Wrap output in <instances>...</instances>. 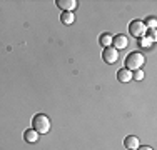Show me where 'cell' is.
<instances>
[{
  "instance_id": "cell-1",
  "label": "cell",
  "mask_w": 157,
  "mask_h": 150,
  "mask_svg": "<svg viewBox=\"0 0 157 150\" xmlns=\"http://www.w3.org/2000/svg\"><path fill=\"white\" fill-rule=\"evenodd\" d=\"M145 57L140 54V52H132L125 57V69L130 70V72H136V70H140V67L144 65Z\"/></svg>"
},
{
  "instance_id": "cell-2",
  "label": "cell",
  "mask_w": 157,
  "mask_h": 150,
  "mask_svg": "<svg viewBox=\"0 0 157 150\" xmlns=\"http://www.w3.org/2000/svg\"><path fill=\"white\" fill-rule=\"evenodd\" d=\"M32 125H33V130H35L39 135H44L50 130V118L44 114H37L32 120Z\"/></svg>"
},
{
  "instance_id": "cell-3",
  "label": "cell",
  "mask_w": 157,
  "mask_h": 150,
  "mask_svg": "<svg viewBox=\"0 0 157 150\" xmlns=\"http://www.w3.org/2000/svg\"><path fill=\"white\" fill-rule=\"evenodd\" d=\"M129 33L132 37L140 39V37L147 35V27L144 25L142 20H134V22H130V25H129Z\"/></svg>"
},
{
  "instance_id": "cell-4",
  "label": "cell",
  "mask_w": 157,
  "mask_h": 150,
  "mask_svg": "<svg viewBox=\"0 0 157 150\" xmlns=\"http://www.w3.org/2000/svg\"><path fill=\"white\" fill-rule=\"evenodd\" d=\"M102 58L107 63H115L119 60V50H115L114 47H105V50L102 54Z\"/></svg>"
},
{
  "instance_id": "cell-5",
  "label": "cell",
  "mask_w": 157,
  "mask_h": 150,
  "mask_svg": "<svg viewBox=\"0 0 157 150\" xmlns=\"http://www.w3.org/2000/svg\"><path fill=\"white\" fill-rule=\"evenodd\" d=\"M112 43H114V48H115V50H124L127 45H129V40H127L125 35L119 33V35H115L114 39H112Z\"/></svg>"
},
{
  "instance_id": "cell-6",
  "label": "cell",
  "mask_w": 157,
  "mask_h": 150,
  "mask_svg": "<svg viewBox=\"0 0 157 150\" xmlns=\"http://www.w3.org/2000/svg\"><path fill=\"white\" fill-rule=\"evenodd\" d=\"M57 7L62 9L63 12H72V10L77 9V2L75 0H57Z\"/></svg>"
},
{
  "instance_id": "cell-7",
  "label": "cell",
  "mask_w": 157,
  "mask_h": 150,
  "mask_svg": "<svg viewBox=\"0 0 157 150\" xmlns=\"http://www.w3.org/2000/svg\"><path fill=\"white\" fill-rule=\"evenodd\" d=\"M124 145H125L127 150H137L140 147V145H139V138H137L136 135H129V137H125Z\"/></svg>"
},
{
  "instance_id": "cell-8",
  "label": "cell",
  "mask_w": 157,
  "mask_h": 150,
  "mask_svg": "<svg viewBox=\"0 0 157 150\" xmlns=\"http://www.w3.org/2000/svg\"><path fill=\"white\" fill-rule=\"evenodd\" d=\"M117 78H119V82H121V84H127V82L132 80V72H130V70H127V69H121L117 72Z\"/></svg>"
},
{
  "instance_id": "cell-9",
  "label": "cell",
  "mask_w": 157,
  "mask_h": 150,
  "mask_svg": "<svg viewBox=\"0 0 157 150\" xmlns=\"http://www.w3.org/2000/svg\"><path fill=\"white\" fill-rule=\"evenodd\" d=\"M39 137L40 135L35 132V130H25V133H24V138H25V142H29V144H35L37 140H39Z\"/></svg>"
},
{
  "instance_id": "cell-10",
  "label": "cell",
  "mask_w": 157,
  "mask_h": 150,
  "mask_svg": "<svg viewBox=\"0 0 157 150\" xmlns=\"http://www.w3.org/2000/svg\"><path fill=\"white\" fill-rule=\"evenodd\" d=\"M60 20H62V24H63V25H70V24H74L75 17H74V13H72V12H63V13H62V17H60Z\"/></svg>"
},
{
  "instance_id": "cell-11",
  "label": "cell",
  "mask_w": 157,
  "mask_h": 150,
  "mask_svg": "<svg viewBox=\"0 0 157 150\" xmlns=\"http://www.w3.org/2000/svg\"><path fill=\"white\" fill-rule=\"evenodd\" d=\"M99 42H100V45H104V47H112V37L109 33H102Z\"/></svg>"
},
{
  "instance_id": "cell-12",
  "label": "cell",
  "mask_w": 157,
  "mask_h": 150,
  "mask_svg": "<svg viewBox=\"0 0 157 150\" xmlns=\"http://www.w3.org/2000/svg\"><path fill=\"white\" fill-rule=\"evenodd\" d=\"M139 45H140V47H144V48H149L152 45V40L149 39L147 35H144V37H140V39H139Z\"/></svg>"
},
{
  "instance_id": "cell-13",
  "label": "cell",
  "mask_w": 157,
  "mask_h": 150,
  "mask_svg": "<svg viewBox=\"0 0 157 150\" xmlns=\"http://www.w3.org/2000/svg\"><path fill=\"white\" fill-rule=\"evenodd\" d=\"M145 27L147 28H151V30H155V27H157V20L154 17H151V18H147V22H145Z\"/></svg>"
},
{
  "instance_id": "cell-14",
  "label": "cell",
  "mask_w": 157,
  "mask_h": 150,
  "mask_svg": "<svg viewBox=\"0 0 157 150\" xmlns=\"http://www.w3.org/2000/svg\"><path fill=\"white\" fill-rule=\"evenodd\" d=\"M132 78H136V80H142V78H144V72H142V70H136V72L132 73Z\"/></svg>"
},
{
  "instance_id": "cell-15",
  "label": "cell",
  "mask_w": 157,
  "mask_h": 150,
  "mask_svg": "<svg viewBox=\"0 0 157 150\" xmlns=\"http://www.w3.org/2000/svg\"><path fill=\"white\" fill-rule=\"evenodd\" d=\"M149 39L152 40V42H155V39H157V35H155V30H151V37Z\"/></svg>"
},
{
  "instance_id": "cell-16",
  "label": "cell",
  "mask_w": 157,
  "mask_h": 150,
  "mask_svg": "<svg viewBox=\"0 0 157 150\" xmlns=\"http://www.w3.org/2000/svg\"><path fill=\"white\" fill-rule=\"evenodd\" d=\"M137 150H152V147H147V145H145V147H139Z\"/></svg>"
}]
</instances>
